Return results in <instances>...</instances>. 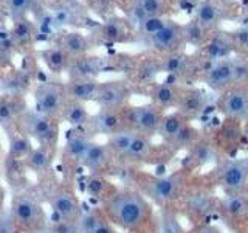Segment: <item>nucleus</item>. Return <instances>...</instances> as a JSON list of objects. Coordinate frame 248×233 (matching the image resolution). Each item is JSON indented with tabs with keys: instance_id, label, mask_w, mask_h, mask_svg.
Returning a JSON list of instances; mask_svg holds the SVG:
<instances>
[{
	"instance_id": "f257e3e1",
	"label": "nucleus",
	"mask_w": 248,
	"mask_h": 233,
	"mask_svg": "<svg viewBox=\"0 0 248 233\" xmlns=\"http://www.w3.org/2000/svg\"><path fill=\"white\" fill-rule=\"evenodd\" d=\"M106 217L116 229L127 233L157 232L152 204L135 188H116L106 202L101 204Z\"/></svg>"
},
{
	"instance_id": "f03ea898",
	"label": "nucleus",
	"mask_w": 248,
	"mask_h": 233,
	"mask_svg": "<svg viewBox=\"0 0 248 233\" xmlns=\"http://www.w3.org/2000/svg\"><path fill=\"white\" fill-rule=\"evenodd\" d=\"M134 179L137 186L135 190L141 193L149 202L157 204L160 208L177 204L186 188V174L183 169L166 176L137 173Z\"/></svg>"
},
{
	"instance_id": "7ed1b4c3",
	"label": "nucleus",
	"mask_w": 248,
	"mask_h": 233,
	"mask_svg": "<svg viewBox=\"0 0 248 233\" xmlns=\"http://www.w3.org/2000/svg\"><path fill=\"white\" fill-rule=\"evenodd\" d=\"M8 213L11 215L14 224L22 233L46 227L50 221L41 200L25 190L16 191L13 194Z\"/></svg>"
},
{
	"instance_id": "20e7f679",
	"label": "nucleus",
	"mask_w": 248,
	"mask_h": 233,
	"mask_svg": "<svg viewBox=\"0 0 248 233\" xmlns=\"http://www.w3.org/2000/svg\"><path fill=\"white\" fill-rule=\"evenodd\" d=\"M17 126L23 135L34 140L41 146L58 148L59 124L56 118L44 115L37 111H23L17 118Z\"/></svg>"
},
{
	"instance_id": "39448f33",
	"label": "nucleus",
	"mask_w": 248,
	"mask_h": 233,
	"mask_svg": "<svg viewBox=\"0 0 248 233\" xmlns=\"http://www.w3.org/2000/svg\"><path fill=\"white\" fill-rule=\"evenodd\" d=\"M217 199L211 188L205 185H191L183 191L178 199L183 210V215L188 217L194 225L203 224V221L217 210Z\"/></svg>"
},
{
	"instance_id": "423d86ee",
	"label": "nucleus",
	"mask_w": 248,
	"mask_h": 233,
	"mask_svg": "<svg viewBox=\"0 0 248 233\" xmlns=\"http://www.w3.org/2000/svg\"><path fill=\"white\" fill-rule=\"evenodd\" d=\"M216 181L225 194L247 193L248 159L230 157L227 160H222L216 169Z\"/></svg>"
},
{
	"instance_id": "0eeeda50",
	"label": "nucleus",
	"mask_w": 248,
	"mask_h": 233,
	"mask_svg": "<svg viewBox=\"0 0 248 233\" xmlns=\"http://www.w3.org/2000/svg\"><path fill=\"white\" fill-rule=\"evenodd\" d=\"M46 202H48L54 217H58V219L76 222L82 210L81 200L76 196V193L68 185L64 183H59L58 186H54L53 190L48 191Z\"/></svg>"
},
{
	"instance_id": "6e6552de",
	"label": "nucleus",
	"mask_w": 248,
	"mask_h": 233,
	"mask_svg": "<svg viewBox=\"0 0 248 233\" xmlns=\"http://www.w3.org/2000/svg\"><path fill=\"white\" fill-rule=\"evenodd\" d=\"M126 115V128L141 134L147 138L157 135L160 123L163 118V111L154 104H143L132 107L124 114Z\"/></svg>"
},
{
	"instance_id": "1a4fd4ad",
	"label": "nucleus",
	"mask_w": 248,
	"mask_h": 233,
	"mask_svg": "<svg viewBox=\"0 0 248 233\" xmlns=\"http://www.w3.org/2000/svg\"><path fill=\"white\" fill-rule=\"evenodd\" d=\"M161 155L166 157H172V151L169 150L166 145H154L151 138H147L141 134H134L132 142L127 148L126 154H124L123 162L126 163H157L163 162Z\"/></svg>"
},
{
	"instance_id": "9d476101",
	"label": "nucleus",
	"mask_w": 248,
	"mask_h": 233,
	"mask_svg": "<svg viewBox=\"0 0 248 233\" xmlns=\"http://www.w3.org/2000/svg\"><path fill=\"white\" fill-rule=\"evenodd\" d=\"M222 219L231 225L232 229L242 230L247 225L248 216V199L247 193L237 194H225L222 199L217 200V210Z\"/></svg>"
},
{
	"instance_id": "9b49d317",
	"label": "nucleus",
	"mask_w": 248,
	"mask_h": 233,
	"mask_svg": "<svg viewBox=\"0 0 248 233\" xmlns=\"http://www.w3.org/2000/svg\"><path fill=\"white\" fill-rule=\"evenodd\" d=\"M34 111L48 115L51 118H56V116L62 115V109L65 104L64 89L53 83L39 84L34 90Z\"/></svg>"
},
{
	"instance_id": "f8f14e48",
	"label": "nucleus",
	"mask_w": 248,
	"mask_h": 233,
	"mask_svg": "<svg viewBox=\"0 0 248 233\" xmlns=\"http://www.w3.org/2000/svg\"><path fill=\"white\" fill-rule=\"evenodd\" d=\"M185 171H196L200 168H205L208 165H213V163L219 162L220 159V152L216 148L214 142L209 138H199L196 143H194L188 151H186V157H185Z\"/></svg>"
},
{
	"instance_id": "ddd939ff",
	"label": "nucleus",
	"mask_w": 248,
	"mask_h": 233,
	"mask_svg": "<svg viewBox=\"0 0 248 233\" xmlns=\"http://www.w3.org/2000/svg\"><path fill=\"white\" fill-rule=\"evenodd\" d=\"M93 134L112 137L116 132L126 128V115L120 109H99V111L90 116L89 124Z\"/></svg>"
},
{
	"instance_id": "4468645a",
	"label": "nucleus",
	"mask_w": 248,
	"mask_h": 233,
	"mask_svg": "<svg viewBox=\"0 0 248 233\" xmlns=\"http://www.w3.org/2000/svg\"><path fill=\"white\" fill-rule=\"evenodd\" d=\"M219 107L228 120L244 123L248 114V92L245 85H236L225 92Z\"/></svg>"
},
{
	"instance_id": "2eb2a0df",
	"label": "nucleus",
	"mask_w": 248,
	"mask_h": 233,
	"mask_svg": "<svg viewBox=\"0 0 248 233\" xmlns=\"http://www.w3.org/2000/svg\"><path fill=\"white\" fill-rule=\"evenodd\" d=\"M130 98V89L124 81H108L99 84L93 101L101 109H121Z\"/></svg>"
},
{
	"instance_id": "dca6fc26",
	"label": "nucleus",
	"mask_w": 248,
	"mask_h": 233,
	"mask_svg": "<svg viewBox=\"0 0 248 233\" xmlns=\"http://www.w3.org/2000/svg\"><path fill=\"white\" fill-rule=\"evenodd\" d=\"M92 138L87 135V132L82 131V128H73L72 132H68V135L65 138V145L62 148L64 165L68 168L81 166V160Z\"/></svg>"
},
{
	"instance_id": "f3484780",
	"label": "nucleus",
	"mask_w": 248,
	"mask_h": 233,
	"mask_svg": "<svg viewBox=\"0 0 248 233\" xmlns=\"http://www.w3.org/2000/svg\"><path fill=\"white\" fill-rule=\"evenodd\" d=\"M113 155L106 143L92 140L81 160V166L89 171V174H103L113 163Z\"/></svg>"
},
{
	"instance_id": "a211bd4d",
	"label": "nucleus",
	"mask_w": 248,
	"mask_h": 233,
	"mask_svg": "<svg viewBox=\"0 0 248 233\" xmlns=\"http://www.w3.org/2000/svg\"><path fill=\"white\" fill-rule=\"evenodd\" d=\"M76 227L79 233H120L115 225L108 222L101 207L82 208L79 217L76 219Z\"/></svg>"
},
{
	"instance_id": "6ab92c4d",
	"label": "nucleus",
	"mask_w": 248,
	"mask_h": 233,
	"mask_svg": "<svg viewBox=\"0 0 248 233\" xmlns=\"http://www.w3.org/2000/svg\"><path fill=\"white\" fill-rule=\"evenodd\" d=\"M56 151H58V148L41 146V145L33 146V150L28 154V157L23 160L27 169L31 171V173H34L37 177L48 176L54 165Z\"/></svg>"
},
{
	"instance_id": "aec40b11",
	"label": "nucleus",
	"mask_w": 248,
	"mask_h": 233,
	"mask_svg": "<svg viewBox=\"0 0 248 233\" xmlns=\"http://www.w3.org/2000/svg\"><path fill=\"white\" fill-rule=\"evenodd\" d=\"M203 81L209 89L213 90H225L232 85V70H231V61L230 59H220L214 61L209 67Z\"/></svg>"
},
{
	"instance_id": "412c9836",
	"label": "nucleus",
	"mask_w": 248,
	"mask_h": 233,
	"mask_svg": "<svg viewBox=\"0 0 248 233\" xmlns=\"http://www.w3.org/2000/svg\"><path fill=\"white\" fill-rule=\"evenodd\" d=\"M242 135H244V132H242V128H240V121L228 120V123L222 126L219 132V140H217V143L214 145L217 150H219L220 155L227 154L230 157H236Z\"/></svg>"
},
{
	"instance_id": "4be33fe9",
	"label": "nucleus",
	"mask_w": 248,
	"mask_h": 233,
	"mask_svg": "<svg viewBox=\"0 0 248 233\" xmlns=\"http://www.w3.org/2000/svg\"><path fill=\"white\" fill-rule=\"evenodd\" d=\"M118 186H115L106 176L103 174H89V177L84 182V190L87 196L93 200L103 204L112 194L116 191Z\"/></svg>"
},
{
	"instance_id": "5701e85b",
	"label": "nucleus",
	"mask_w": 248,
	"mask_h": 233,
	"mask_svg": "<svg viewBox=\"0 0 248 233\" xmlns=\"http://www.w3.org/2000/svg\"><path fill=\"white\" fill-rule=\"evenodd\" d=\"M101 70H103L101 58H78L70 62L67 72L70 80H95Z\"/></svg>"
},
{
	"instance_id": "b1692460",
	"label": "nucleus",
	"mask_w": 248,
	"mask_h": 233,
	"mask_svg": "<svg viewBox=\"0 0 248 233\" xmlns=\"http://www.w3.org/2000/svg\"><path fill=\"white\" fill-rule=\"evenodd\" d=\"M206 103H208V98L203 92L197 89H191L182 93L177 107H178V112L183 114L186 118H194V116H199L205 111Z\"/></svg>"
},
{
	"instance_id": "393cba45",
	"label": "nucleus",
	"mask_w": 248,
	"mask_h": 233,
	"mask_svg": "<svg viewBox=\"0 0 248 233\" xmlns=\"http://www.w3.org/2000/svg\"><path fill=\"white\" fill-rule=\"evenodd\" d=\"M98 87L99 83L96 80H70L64 87V93L68 100L84 104L87 101H93Z\"/></svg>"
},
{
	"instance_id": "a878e982",
	"label": "nucleus",
	"mask_w": 248,
	"mask_h": 233,
	"mask_svg": "<svg viewBox=\"0 0 248 233\" xmlns=\"http://www.w3.org/2000/svg\"><path fill=\"white\" fill-rule=\"evenodd\" d=\"M182 93L178 92V89L174 84L169 83H163L157 84L151 92L152 97V104L157 106L158 109H168V107H174L178 104V100H180Z\"/></svg>"
},
{
	"instance_id": "bb28decb",
	"label": "nucleus",
	"mask_w": 248,
	"mask_h": 233,
	"mask_svg": "<svg viewBox=\"0 0 248 233\" xmlns=\"http://www.w3.org/2000/svg\"><path fill=\"white\" fill-rule=\"evenodd\" d=\"M3 169H5V177L11 188H14L16 191L23 190V183L27 182V171H28L25 166V162L5 157Z\"/></svg>"
},
{
	"instance_id": "cd10ccee",
	"label": "nucleus",
	"mask_w": 248,
	"mask_h": 233,
	"mask_svg": "<svg viewBox=\"0 0 248 233\" xmlns=\"http://www.w3.org/2000/svg\"><path fill=\"white\" fill-rule=\"evenodd\" d=\"M186 123H189L188 118H186V116L183 114H180L178 111L163 115L157 135H160L163 138V142L168 143L177 135V132L180 131Z\"/></svg>"
},
{
	"instance_id": "c85d7f7f",
	"label": "nucleus",
	"mask_w": 248,
	"mask_h": 233,
	"mask_svg": "<svg viewBox=\"0 0 248 233\" xmlns=\"http://www.w3.org/2000/svg\"><path fill=\"white\" fill-rule=\"evenodd\" d=\"M200 138L199 135V131L192 126V124L186 123L185 126L177 132V135L170 140V142L165 143L170 151H172V154L175 155L178 151H188L189 148L197 142V140Z\"/></svg>"
},
{
	"instance_id": "c756f323",
	"label": "nucleus",
	"mask_w": 248,
	"mask_h": 233,
	"mask_svg": "<svg viewBox=\"0 0 248 233\" xmlns=\"http://www.w3.org/2000/svg\"><path fill=\"white\" fill-rule=\"evenodd\" d=\"M222 17L220 8L217 6L211 0H205V2L199 3L196 8V23L202 28H213L219 23Z\"/></svg>"
},
{
	"instance_id": "7c9ffc66",
	"label": "nucleus",
	"mask_w": 248,
	"mask_h": 233,
	"mask_svg": "<svg viewBox=\"0 0 248 233\" xmlns=\"http://www.w3.org/2000/svg\"><path fill=\"white\" fill-rule=\"evenodd\" d=\"M178 37H180V28L174 23H166L161 30H158L157 33L151 36V42L157 50H170L174 49V45L177 44Z\"/></svg>"
},
{
	"instance_id": "2f4dec72",
	"label": "nucleus",
	"mask_w": 248,
	"mask_h": 233,
	"mask_svg": "<svg viewBox=\"0 0 248 233\" xmlns=\"http://www.w3.org/2000/svg\"><path fill=\"white\" fill-rule=\"evenodd\" d=\"M62 118L68 124H72L73 128H84L89 124L90 115L82 103L70 100L68 103L64 104V109H62Z\"/></svg>"
},
{
	"instance_id": "473e14b6",
	"label": "nucleus",
	"mask_w": 248,
	"mask_h": 233,
	"mask_svg": "<svg viewBox=\"0 0 248 233\" xmlns=\"http://www.w3.org/2000/svg\"><path fill=\"white\" fill-rule=\"evenodd\" d=\"M157 233H186L174 207L160 208V215L157 219Z\"/></svg>"
},
{
	"instance_id": "72a5a7b5",
	"label": "nucleus",
	"mask_w": 248,
	"mask_h": 233,
	"mask_svg": "<svg viewBox=\"0 0 248 233\" xmlns=\"http://www.w3.org/2000/svg\"><path fill=\"white\" fill-rule=\"evenodd\" d=\"M11 98L2 97L0 98V128H3L5 131H11L14 124H17L19 115L25 111V109H19L17 103L14 101V95Z\"/></svg>"
},
{
	"instance_id": "f704fd0d",
	"label": "nucleus",
	"mask_w": 248,
	"mask_h": 233,
	"mask_svg": "<svg viewBox=\"0 0 248 233\" xmlns=\"http://www.w3.org/2000/svg\"><path fill=\"white\" fill-rule=\"evenodd\" d=\"M11 134L13 135H10L6 157L25 160L28 157V154L31 152V150H33V142H31L27 135H23L22 132H19V134L11 132Z\"/></svg>"
},
{
	"instance_id": "c9c22d12",
	"label": "nucleus",
	"mask_w": 248,
	"mask_h": 233,
	"mask_svg": "<svg viewBox=\"0 0 248 233\" xmlns=\"http://www.w3.org/2000/svg\"><path fill=\"white\" fill-rule=\"evenodd\" d=\"M135 132L130 131V129H123L120 132H116V134H113L110 138H108V142L106 143L107 148L110 150L113 159H120L123 160L124 154H126L127 148L132 142V137H134Z\"/></svg>"
},
{
	"instance_id": "e433bc0d",
	"label": "nucleus",
	"mask_w": 248,
	"mask_h": 233,
	"mask_svg": "<svg viewBox=\"0 0 248 233\" xmlns=\"http://www.w3.org/2000/svg\"><path fill=\"white\" fill-rule=\"evenodd\" d=\"M44 61L46 67H48L51 72L54 73H61L62 70H67L70 59L68 54L62 50V49H50L44 53Z\"/></svg>"
},
{
	"instance_id": "4c0bfd02",
	"label": "nucleus",
	"mask_w": 248,
	"mask_h": 233,
	"mask_svg": "<svg viewBox=\"0 0 248 233\" xmlns=\"http://www.w3.org/2000/svg\"><path fill=\"white\" fill-rule=\"evenodd\" d=\"M62 50H64L68 56H82L87 51L89 44L85 41V37L79 33H68L64 41H62Z\"/></svg>"
},
{
	"instance_id": "58836bf2",
	"label": "nucleus",
	"mask_w": 248,
	"mask_h": 233,
	"mask_svg": "<svg viewBox=\"0 0 248 233\" xmlns=\"http://www.w3.org/2000/svg\"><path fill=\"white\" fill-rule=\"evenodd\" d=\"M186 66V58L183 54H169L166 59H163L160 62V72H165L168 75H178L180 72H183V68Z\"/></svg>"
},
{
	"instance_id": "ea45409f",
	"label": "nucleus",
	"mask_w": 248,
	"mask_h": 233,
	"mask_svg": "<svg viewBox=\"0 0 248 233\" xmlns=\"http://www.w3.org/2000/svg\"><path fill=\"white\" fill-rule=\"evenodd\" d=\"M231 50L230 42L223 37H214L211 44L208 45V56L214 59V61H220V59H227L228 53Z\"/></svg>"
},
{
	"instance_id": "a19ab883",
	"label": "nucleus",
	"mask_w": 248,
	"mask_h": 233,
	"mask_svg": "<svg viewBox=\"0 0 248 233\" xmlns=\"http://www.w3.org/2000/svg\"><path fill=\"white\" fill-rule=\"evenodd\" d=\"M168 23L166 19H163L161 16H149V17L143 19L140 22V30H141V33L146 34V36H152L157 33L158 30H161Z\"/></svg>"
},
{
	"instance_id": "79ce46f5",
	"label": "nucleus",
	"mask_w": 248,
	"mask_h": 233,
	"mask_svg": "<svg viewBox=\"0 0 248 233\" xmlns=\"http://www.w3.org/2000/svg\"><path fill=\"white\" fill-rule=\"evenodd\" d=\"M231 70H232V85H244L248 78V66L242 59L231 61Z\"/></svg>"
},
{
	"instance_id": "37998d69",
	"label": "nucleus",
	"mask_w": 248,
	"mask_h": 233,
	"mask_svg": "<svg viewBox=\"0 0 248 233\" xmlns=\"http://www.w3.org/2000/svg\"><path fill=\"white\" fill-rule=\"evenodd\" d=\"M6 2V6H8V11L13 16L14 19H19L22 17L25 11L30 10L31 3H33V0H5Z\"/></svg>"
},
{
	"instance_id": "c03bdc74",
	"label": "nucleus",
	"mask_w": 248,
	"mask_h": 233,
	"mask_svg": "<svg viewBox=\"0 0 248 233\" xmlns=\"http://www.w3.org/2000/svg\"><path fill=\"white\" fill-rule=\"evenodd\" d=\"M48 229L51 233H79V230L76 227V222L58 219V217L54 221H48Z\"/></svg>"
},
{
	"instance_id": "a18cd8bd",
	"label": "nucleus",
	"mask_w": 248,
	"mask_h": 233,
	"mask_svg": "<svg viewBox=\"0 0 248 233\" xmlns=\"http://www.w3.org/2000/svg\"><path fill=\"white\" fill-rule=\"evenodd\" d=\"M158 73H160V62L147 61L141 67H140L138 76H140V80H143V81L147 83V81H152Z\"/></svg>"
},
{
	"instance_id": "49530a36",
	"label": "nucleus",
	"mask_w": 248,
	"mask_h": 233,
	"mask_svg": "<svg viewBox=\"0 0 248 233\" xmlns=\"http://www.w3.org/2000/svg\"><path fill=\"white\" fill-rule=\"evenodd\" d=\"M31 33H33V27H31V23L27 20H20V22L16 23L11 37L17 42H23V41H27V39H30Z\"/></svg>"
},
{
	"instance_id": "de8ad7c7",
	"label": "nucleus",
	"mask_w": 248,
	"mask_h": 233,
	"mask_svg": "<svg viewBox=\"0 0 248 233\" xmlns=\"http://www.w3.org/2000/svg\"><path fill=\"white\" fill-rule=\"evenodd\" d=\"M138 6L141 8V11L144 13L146 17L149 16H160L163 2L161 0H138Z\"/></svg>"
},
{
	"instance_id": "09e8293b",
	"label": "nucleus",
	"mask_w": 248,
	"mask_h": 233,
	"mask_svg": "<svg viewBox=\"0 0 248 233\" xmlns=\"http://www.w3.org/2000/svg\"><path fill=\"white\" fill-rule=\"evenodd\" d=\"M103 36L107 41H121L123 39V28L116 22H107L103 27Z\"/></svg>"
},
{
	"instance_id": "8fccbe9b",
	"label": "nucleus",
	"mask_w": 248,
	"mask_h": 233,
	"mask_svg": "<svg viewBox=\"0 0 248 233\" xmlns=\"http://www.w3.org/2000/svg\"><path fill=\"white\" fill-rule=\"evenodd\" d=\"M0 233H22L8 212H0Z\"/></svg>"
},
{
	"instance_id": "3c124183",
	"label": "nucleus",
	"mask_w": 248,
	"mask_h": 233,
	"mask_svg": "<svg viewBox=\"0 0 248 233\" xmlns=\"http://www.w3.org/2000/svg\"><path fill=\"white\" fill-rule=\"evenodd\" d=\"M185 36H186V41H188V42L200 44L202 41H203V28L194 22L188 28H186V34Z\"/></svg>"
},
{
	"instance_id": "603ef678",
	"label": "nucleus",
	"mask_w": 248,
	"mask_h": 233,
	"mask_svg": "<svg viewBox=\"0 0 248 233\" xmlns=\"http://www.w3.org/2000/svg\"><path fill=\"white\" fill-rule=\"evenodd\" d=\"M23 84L27 85V81L23 80L22 76H10L5 81V89L14 95V93H17V92H20L23 89Z\"/></svg>"
},
{
	"instance_id": "864d4df0",
	"label": "nucleus",
	"mask_w": 248,
	"mask_h": 233,
	"mask_svg": "<svg viewBox=\"0 0 248 233\" xmlns=\"http://www.w3.org/2000/svg\"><path fill=\"white\" fill-rule=\"evenodd\" d=\"M70 19H72V13H70L68 10H65V8H61V10H58L51 17L53 25H56V27L67 25V23H70Z\"/></svg>"
},
{
	"instance_id": "5fc2aeb1",
	"label": "nucleus",
	"mask_w": 248,
	"mask_h": 233,
	"mask_svg": "<svg viewBox=\"0 0 248 233\" xmlns=\"http://www.w3.org/2000/svg\"><path fill=\"white\" fill-rule=\"evenodd\" d=\"M189 233H222V230L213 224H200V225H196Z\"/></svg>"
},
{
	"instance_id": "6e6d98bb",
	"label": "nucleus",
	"mask_w": 248,
	"mask_h": 233,
	"mask_svg": "<svg viewBox=\"0 0 248 233\" xmlns=\"http://www.w3.org/2000/svg\"><path fill=\"white\" fill-rule=\"evenodd\" d=\"M129 19H130L132 22H134V23H137V25H140V22H141L143 19H146V16H144V13L141 11V8L138 6V3L129 11Z\"/></svg>"
},
{
	"instance_id": "4d7b16f0",
	"label": "nucleus",
	"mask_w": 248,
	"mask_h": 233,
	"mask_svg": "<svg viewBox=\"0 0 248 233\" xmlns=\"http://www.w3.org/2000/svg\"><path fill=\"white\" fill-rule=\"evenodd\" d=\"M236 42L242 47H247V42H248V30L245 25H242L239 30H236Z\"/></svg>"
},
{
	"instance_id": "13d9d810",
	"label": "nucleus",
	"mask_w": 248,
	"mask_h": 233,
	"mask_svg": "<svg viewBox=\"0 0 248 233\" xmlns=\"http://www.w3.org/2000/svg\"><path fill=\"white\" fill-rule=\"evenodd\" d=\"M5 198H6V191L3 188L2 182H0V212H3V207H5Z\"/></svg>"
},
{
	"instance_id": "bf43d9fd",
	"label": "nucleus",
	"mask_w": 248,
	"mask_h": 233,
	"mask_svg": "<svg viewBox=\"0 0 248 233\" xmlns=\"http://www.w3.org/2000/svg\"><path fill=\"white\" fill-rule=\"evenodd\" d=\"M6 62V51H5V47L0 45V67Z\"/></svg>"
},
{
	"instance_id": "052dcab7",
	"label": "nucleus",
	"mask_w": 248,
	"mask_h": 233,
	"mask_svg": "<svg viewBox=\"0 0 248 233\" xmlns=\"http://www.w3.org/2000/svg\"><path fill=\"white\" fill-rule=\"evenodd\" d=\"M27 233H51V232H50V229H48V225H46V227L36 229V230H31V232H27Z\"/></svg>"
}]
</instances>
